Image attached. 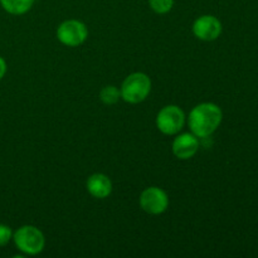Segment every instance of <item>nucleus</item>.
I'll use <instances>...</instances> for the list:
<instances>
[{
	"label": "nucleus",
	"mask_w": 258,
	"mask_h": 258,
	"mask_svg": "<svg viewBox=\"0 0 258 258\" xmlns=\"http://www.w3.org/2000/svg\"><path fill=\"white\" fill-rule=\"evenodd\" d=\"M173 154L179 160H189L194 158L199 150V140L194 134H180L173 141Z\"/></svg>",
	"instance_id": "8"
},
{
	"label": "nucleus",
	"mask_w": 258,
	"mask_h": 258,
	"mask_svg": "<svg viewBox=\"0 0 258 258\" xmlns=\"http://www.w3.org/2000/svg\"><path fill=\"white\" fill-rule=\"evenodd\" d=\"M223 118L221 107L216 103L203 102L197 105L190 111L188 117V125L191 134L198 139L209 138L216 133Z\"/></svg>",
	"instance_id": "1"
},
{
	"label": "nucleus",
	"mask_w": 258,
	"mask_h": 258,
	"mask_svg": "<svg viewBox=\"0 0 258 258\" xmlns=\"http://www.w3.org/2000/svg\"><path fill=\"white\" fill-rule=\"evenodd\" d=\"M34 0H0V5L12 15H23L32 9Z\"/></svg>",
	"instance_id": "10"
},
{
	"label": "nucleus",
	"mask_w": 258,
	"mask_h": 258,
	"mask_svg": "<svg viewBox=\"0 0 258 258\" xmlns=\"http://www.w3.org/2000/svg\"><path fill=\"white\" fill-rule=\"evenodd\" d=\"M149 5L156 14H166L174 7V0H149Z\"/></svg>",
	"instance_id": "12"
},
{
	"label": "nucleus",
	"mask_w": 258,
	"mask_h": 258,
	"mask_svg": "<svg viewBox=\"0 0 258 258\" xmlns=\"http://www.w3.org/2000/svg\"><path fill=\"white\" fill-rule=\"evenodd\" d=\"M193 34L204 42L216 40L222 34V23L213 15H202L194 22Z\"/></svg>",
	"instance_id": "7"
},
{
	"label": "nucleus",
	"mask_w": 258,
	"mask_h": 258,
	"mask_svg": "<svg viewBox=\"0 0 258 258\" xmlns=\"http://www.w3.org/2000/svg\"><path fill=\"white\" fill-rule=\"evenodd\" d=\"M121 98V92L116 86H105L100 92V100L105 105H115Z\"/></svg>",
	"instance_id": "11"
},
{
	"label": "nucleus",
	"mask_w": 258,
	"mask_h": 258,
	"mask_svg": "<svg viewBox=\"0 0 258 258\" xmlns=\"http://www.w3.org/2000/svg\"><path fill=\"white\" fill-rule=\"evenodd\" d=\"M88 38V29L85 23L77 19L64 20L57 29V39L67 47H78Z\"/></svg>",
	"instance_id": "5"
},
{
	"label": "nucleus",
	"mask_w": 258,
	"mask_h": 258,
	"mask_svg": "<svg viewBox=\"0 0 258 258\" xmlns=\"http://www.w3.org/2000/svg\"><path fill=\"white\" fill-rule=\"evenodd\" d=\"M121 98L125 102L136 105L149 97L151 92V80L146 73L134 72L123 80L120 88Z\"/></svg>",
	"instance_id": "2"
},
{
	"label": "nucleus",
	"mask_w": 258,
	"mask_h": 258,
	"mask_svg": "<svg viewBox=\"0 0 258 258\" xmlns=\"http://www.w3.org/2000/svg\"><path fill=\"white\" fill-rule=\"evenodd\" d=\"M13 239V231L7 224H0V247H4Z\"/></svg>",
	"instance_id": "13"
},
{
	"label": "nucleus",
	"mask_w": 258,
	"mask_h": 258,
	"mask_svg": "<svg viewBox=\"0 0 258 258\" xmlns=\"http://www.w3.org/2000/svg\"><path fill=\"white\" fill-rule=\"evenodd\" d=\"M139 203L144 212L153 216H159L168 211L169 197L164 189L159 186H149L140 194Z\"/></svg>",
	"instance_id": "6"
},
{
	"label": "nucleus",
	"mask_w": 258,
	"mask_h": 258,
	"mask_svg": "<svg viewBox=\"0 0 258 258\" xmlns=\"http://www.w3.org/2000/svg\"><path fill=\"white\" fill-rule=\"evenodd\" d=\"M7 70H8V66H7V62H5L4 58L0 55V81L4 78L5 73H7Z\"/></svg>",
	"instance_id": "14"
},
{
	"label": "nucleus",
	"mask_w": 258,
	"mask_h": 258,
	"mask_svg": "<svg viewBox=\"0 0 258 258\" xmlns=\"http://www.w3.org/2000/svg\"><path fill=\"white\" fill-rule=\"evenodd\" d=\"M15 247L22 253L28 256L39 254L45 247V238L43 232L34 226H22L13 233Z\"/></svg>",
	"instance_id": "3"
},
{
	"label": "nucleus",
	"mask_w": 258,
	"mask_h": 258,
	"mask_svg": "<svg viewBox=\"0 0 258 258\" xmlns=\"http://www.w3.org/2000/svg\"><path fill=\"white\" fill-rule=\"evenodd\" d=\"M186 116L181 107L176 105L164 106L156 115V127L168 136L178 135L185 125Z\"/></svg>",
	"instance_id": "4"
},
{
	"label": "nucleus",
	"mask_w": 258,
	"mask_h": 258,
	"mask_svg": "<svg viewBox=\"0 0 258 258\" xmlns=\"http://www.w3.org/2000/svg\"><path fill=\"white\" fill-rule=\"evenodd\" d=\"M86 188L93 198L105 199L112 193V181L106 174L96 173L87 179Z\"/></svg>",
	"instance_id": "9"
}]
</instances>
